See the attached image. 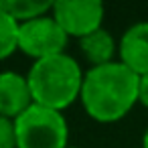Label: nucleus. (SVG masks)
Returning <instances> with one entry per match:
<instances>
[{"mask_svg": "<svg viewBox=\"0 0 148 148\" xmlns=\"http://www.w3.org/2000/svg\"><path fill=\"white\" fill-rule=\"evenodd\" d=\"M138 85L140 77L124 63L114 61L85 71L79 99L91 120L114 124L126 118L138 103Z\"/></svg>", "mask_w": 148, "mask_h": 148, "instance_id": "f257e3e1", "label": "nucleus"}, {"mask_svg": "<svg viewBox=\"0 0 148 148\" xmlns=\"http://www.w3.org/2000/svg\"><path fill=\"white\" fill-rule=\"evenodd\" d=\"M83 77L85 73L79 63L67 53L35 61L27 75L33 101L57 112H63L79 99Z\"/></svg>", "mask_w": 148, "mask_h": 148, "instance_id": "f03ea898", "label": "nucleus"}, {"mask_svg": "<svg viewBox=\"0 0 148 148\" xmlns=\"http://www.w3.org/2000/svg\"><path fill=\"white\" fill-rule=\"evenodd\" d=\"M14 124L18 148H69V126L63 112L33 103Z\"/></svg>", "mask_w": 148, "mask_h": 148, "instance_id": "7ed1b4c3", "label": "nucleus"}, {"mask_svg": "<svg viewBox=\"0 0 148 148\" xmlns=\"http://www.w3.org/2000/svg\"><path fill=\"white\" fill-rule=\"evenodd\" d=\"M67 43V33L51 14L39 16L18 27V51H23L27 57H33L35 61L65 53Z\"/></svg>", "mask_w": 148, "mask_h": 148, "instance_id": "20e7f679", "label": "nucleus"}, {"mask_svg": "<svg viewBox=\"0 0 148 148\" xmlns=\"http://www.w3.org/2000/svg\"><path fill=\"white\" fill-rule=\"evenodd\" d=\"M106 8L99 0H57L53 2L51 16L67 33V37L83 39L99 29L103 23Z\"/></svg>", "mask_w": 148, "mask_h": 148, "instance_id": "39448f33", "label": "nucleus"}, {"mask_svg": "<svg viewBox=\"0 0 148 148\" xmlns=\"http://www.w3.org/2000/svg\"><path fill=\"white\" fill-rule=\"evenodd\" d=\"M118 61L138 77L148 75V23H134L118 41Z\"/></svg>", "mask_w": 148, "mask_h": 148, "instance_id": "423d86ee", "label": "nucleus"}, {"mask_svg": "<svg viewBox=\"0 0 148 148\" xmlns=\"http://www.w3.org/2000/svg\"><path fill=\"white\" fill-rule=\"evenodd\" d=\"M35 101L27 75H21L16 71L0 73V116L16 120Z\"/></svg>", "mask_w": 148, "mask_h": 148, "instance_id": "0eeeda50", "label": "nucleus"}, {"mask_svg": "<svg viewBox=\"0 0 148 148\" xmlns=\"http://www.w3.org/2000/svg\"><path fill=\"white\" fill-rule=\"evenodd\" d=\"M79 47H81V53H83L85 61L91 67L114 63L116 55H118V43L112 37V33L106 31V29H99V31L83 37L79 41Z\"/></svg>", "mask_w": 148, "mask_h": 148, "instance_id": "6e6552de", "label": "nucleus"}, {"mask_svg": "<svg viewBox=\"0 0 148 148\" xmlns=\"http://www.w3.org/2000/svg\"><path fill=\"white\" fill-rule=\"evenodd\" d=\"M0 8H2L6 14H10L18 25L35 21L39 16H45L51 12L53 2H35V0H2L0 2Z\"/></svg>", "mask_w": 148, "mask_h": 148, "instance_id": "1a4fd4ad", "label": "nucleus"}, {"mask_svg": "<svg viewBox=\"0 0 148 148\" xmlns=\"http://www.w3.org/2000/svg\"><path fill=\"white\" fill-rule=\"evenodd\" d=\"M18 23L0 8V61L18 51Z\"/></svg>", "mask_w": 148, "mask_h": 148, "instance_id": "9d476101", "label": "nucleus"}, {"mask_svg": "<svg viewBox=\"0 0 148 148\" xmlns=\"http://www.w3.org/2000/svg\"><path fill=\"white\" fill-rule=\"evenodd\" d=\"M0 148H18L14 120L0 116Z\"/></svg>", "mask_w": 148, "mask_h": 148, "instance_id": "9b49d317", "label": "nucleus"}, {"mask_svg": "<svg viewBox=\"0 0 148 148\" xmlns=\"http://www.w3.org/2000/svg\"><path fill=\"white\" fill-rule=\"evenodd\" d=\"M138 103H142L148 110V75L140 77V85H138Z\"/></svg>", "mask_w": 148, "mask_h": 148, "instance_id": "f8f14e48", "label": "nucleus"}, {"mask_svg": "<svg viewBox=\"0 0 148 148\" xmlns=\"http://www.w3.org/2000/svg\"><path fill=\"white\" fill-rule=\"evenodd\" d=\"M142 148H148V128L144 130V136H142Z\"/></svg>", "mask_w": 148, "mask_h": 148, "instance_id": "ddd939ff", "label": "nucleus"}, {"mask_svg": "<svg viewBox=\"0 0 148 148\" xmlns=\"http://www.w3.org/2000/svg\"><path fill=\"white\" fill-rule=\"evenodd\" d=\"M69 148H81V146H69Z\"/></svg>", "mask_w": 148, "mask_h": 148, "instance_id": "4468645a", "label": "nucleus"}]
</instances>
